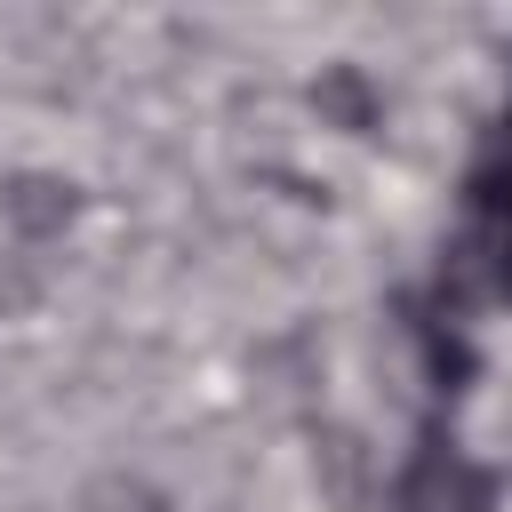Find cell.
Listing matches in <instances>:
<instances>
[{"label": "cell", "instance_id": "obj_1", "mask_svg": "<svg viewBox=\"0 0 512 512\" xmlns=\"http://www.w3.org/2000/svg\"><path fill=\"white\" fill-rule=\"evenodd\" d=\"M80 216H88V184H80L72 168L24 160V168L0 176V240L48 256V248H64V240L80 232Z\"/></svg>", "mask_w": 512, "mask_h": 512}, {"label": "cell", "instance_id": "obj_2", "mask_svg": "<svg viewBox=\"0 0 512 512\" xmlns=\"http://www.w3.org/2000/svg\"><path fill=\"white\" fill-rule=\"evenodd\" d=\"M304 480L320 512H368L376 504V440L360 424H320L304 448Z\"/></svg>", "mask_w": 512, "mask_h": 512}, {"label": "cell", "instance_id": "obj_3", "mask_svg": "<svg viewBox=\"0 0 512 512\" xmlns=\"http://www.w3.org/2000/svg\"><path fill=\"white\" fill-rule=\"evenodd\" d=\"M304 112H312L328 136H376V128H384V80H376L360 56H328V64L304 80Z\"/></svg>", "mask_w": 512, "mask_h": 512}, {"label": "cell", "instance_id": "obj_4", "mask_svg": "<svg viewBox=\"0 0 512 512\" xmlns=\"http://www.w3.org/2000/svg\"><path fill=\"white\" fill-rule=\"evenodd\" d=\"M64 512H184V504H176V488H168L160 472H144V464H96V472L64 496Z\"/></svg>", "mask_w": 512, "mask_h": 512}, {"label": "cell", "instance_id": "obj_5", "mask_svg": "<svg viewBox=\"0 0 512 512\" xmlns=\"http://www.w3.org/2000/svg\"><path fill=\"white\" fill-rule=\"evenodd\" d=\"M48 296H56V264H48L40 248L0 240V320H32Z\"/></svg>", "mask_w": 512, "mask_h": 512}]
</instances>
